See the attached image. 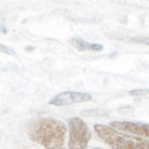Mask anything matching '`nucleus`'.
I'll list each match as a JSON object with an SVG mask.
<instances>
[{
	"mask_svg": "<svg viewBox=\"0 0 149 149\" xmlns=\"http://www.w3.org/2000/svg\"><path fill=\"white\" fill-rule=\"evenodd\" d=\"M28 134L32 141L45 149H60L65 140L67 125L52 117L37 118L29 125Z\"/></svg>",
	"mask_w": 149,
	"mask_h": 149,
	"instance_id": "nucleus-1",
	"label": "nucleus"
},
{
	"mask_svg": "<svg viewBox=\"0 0 149 149\" xmlns=\"http://www.w3.org/2000/svg\"><path fill=\"white\" fill-rule=\"evenodd\" d=\"M93 129L99 138L111 149H149L147 139L122 133L103 124H94Z\"/></svg>",
	"mask_w": 149,
	"mask_h": 149,
	"instance_id": "nucleus-2",
	"label": "nucleus"
},
{
	"mask_svg": "<svg viewBox=\"0 0 149 149\" xmlns=\"http://www.w3.org/2000/svg\"><path fill=\"white\" fill-rule=\"evenodd\" d=\"M69 125V149H86L91 140V132L87 124L79 117H71Z\"/></svg>",
	"mask_w": 149,
	"mask_h": 149,
	"instance_id": "nucleus-3",
	"label": "nucleus"
},
{
	"mask_svg": "<svg viewBox=\"0 0 149 149\" xmlns=\"http://www.w3.org/2000/svg\"><path fill=\"white\" fill-rule=\"evenodd\" d=\"M92 100V95L85 92H72V91H65L62 93L56 94L53 96L48 103L54 107H64L70 106L74 103H83L88 102Z\"/></svg>",
	"mask_w": 149,
	"mask_h": 149,
	"instance_id": "nucleus-4",
	"label": "nucleus"
},
{
	"mask_svg": "<svg viewBox=\"0 0 149 149\" xmlns=\"http://www.w3.org/2000/svg\"><path fill=\"white\" fill-rule=\"evenodd\" d=\"M109 126L119 131L125 132L130 134H135L139 138H147L149 139V124L146 123H139V122H122V120H111L109 123Z\"/></svg>",
	"mask_w": 149,
	"mask_h": 149,
	"instance_id": "nucleus-5",
	"label": "nucleus"
},
{
	"mask_svg": "<svg viewBox=\"0 0 149 149\" xmlns=\"http://www.w3.org/2000/svg\"><path fill=\"white\" fill-rule=\"evenodd\" d=\"M69 42L80 52H102L103 51V46L101 44L88 42L80 37H72L69 40Z\"/></svg>",
	"mask_w": 149,
	"mask_h": 149,
	"instance_id": "nucleus-6",
	"label": "nucleus"
},
{
	"mask_svg": "<svg viewBox=\"0 0 149 149\" xmlns=\"http://www.w3.org/2000/svg\"><path fill=\"white\" fill-rule=\"evenodd\" d=\"M131 96H135V97H139V96H145V95H148L149 90L148 88H135V90H132L129 92Z\"/></svg>",
	"mask_w": 149,
	"mask_h": 149,
	"instance_id": "nucleus-7",
	"label": "nucleus"
},
{
	"mask_svg": "<svg viewBox=\"0 0 149 149\" xmlns=\"http://www.w3.org/2000/svg\"><path fill=\"white\" fill-rule=\"evenodd\" d=\"M83 113H86L88 116H103L106 115V111L101 110V109H94V110H86V111H83Z\"/></svg>",
	"mask_w": 149,
	"mask_h": 149,
	"instance_id": "nucleus-8",
	"label": "nucleus"
},
{
	"mask_svg": "<svg viewBox=\"0 0 149 149\" xmlns=\"http://www.w3.org/2000/svg\"><path fill=\"white\" fill-rule=\"evenodd\" d=\"M0 51H1L2 53H5V54H8V55H12V56L15 55V51H14L13 48H10V47L5 46V45H1V46H0Z\"/></svg>",
	"mask_w": 149,
	"mask_h": 149,
	"instance_id": "nucleus-9",
	"label": "nucleus"
},
{
	"mask_svg": "<svg viewBox=\"0 0 149 149\" xmlns=\"http://www.w3.org/2000/svg\"><path fill=\"white\" fill-rule=\"evenodd\" d=\"M131 41H134V42H139V44H146V45H149V38L145 37V38H133L131 39Z\"/></svg>",
	"mask_w": 149,
	"mask_h": 149,
	"instance_id": "nucleus-10",
	"label": "nucleus"
},
{
	"mask_svg": "<svg viewBox=\"0 0 149 149\" xmlns=\"http://www.w3.org/2000/svg\"><path fill=\"white\" fill-rule=\"evenodd\" d=\"M1 31H2L3 33H6V32H7V30H6L5 28H3V25H1Z\"/></svg>",
	"mask_w": 149,
	"mask_h": 149,
	"instance_id": "nucleus-11",
	"label": "nucleus"
},
{
	"mask_svg": "<svg viewBox=\"0 0 149 149\" xmlns=\"http://www.w3.org/2000/svg\"><path fill=\"white\" fill-rule=\"evenodd\" d=\"M60 149H67V148H64V147H62V148H60Z\"/></svg>",
	"mask_w": 149,
	"mask_h": 149,
	"instance_id": "nucleus-12",
	"label": "nucleus"
},
{
	"mask_svg": "<svg viewBox=\"0 0 149 149\" xmlns=\"http://www.w3.org/2000/svg\"><path fill=\"white\" fill-rule=\"evenodd\" d=\"M92 149H101V148H92Z\"/></svg>",
	"mask_w": 149,
	"mask_h": 149,
	"instance_id": "nucleus-13",
	"label": "nucleus"
}]
</instances>
